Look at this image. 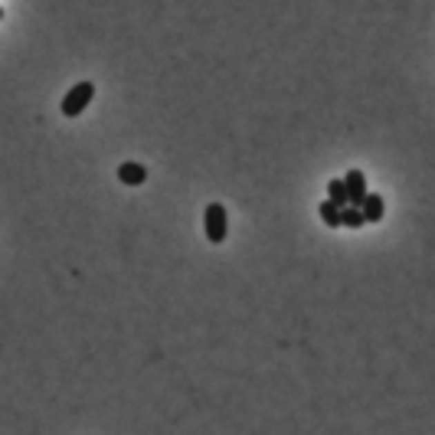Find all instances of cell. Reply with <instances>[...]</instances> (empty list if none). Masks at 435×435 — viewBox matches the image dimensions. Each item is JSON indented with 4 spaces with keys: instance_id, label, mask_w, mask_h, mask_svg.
Returning <instances> with one entry per match:
<instances>
[{
    "instance_id": "cell-7",
    "label": "cell",
    "mask_w": 435,
    "mask_h": 435,
    "mask_svg": "<svg viewBox=\"0 0 435 435\" xmlns=\"http://www.w3.org/2000/svg\"><path fill=\"white\" fill-rule=\"evenodd\" d=\"M363 223H367V220H363V213L357 210V206H340V226H347V229H360Z\"/></svg>"
},
{
    "instance_id": "cell-5",
    "label": "cell",
    "mask_w": 435,
    "mask_h": 435,
    "mask_svg": "<svg viewBox=\"0 0 435 435\" xmlns=\"http://www.w3.org/2000/svg\"><path fill=\"white\" fill-rule=\"evenodd\" d=\"M383 197L380 193H367V200H363V206H360V213H363V220L367 223H380L383 220Z\"/></svg>"
},
{
    "instance_id": "cell-2",
    "label": "cell",
    "mask_w": 435,
    "mask_h": 435,
    "mask_svg": "<svg viewBox=\"0 0 435 435\" xmlns=\"http://www.w3.org/2000/svg\"><path fill=\"white\" fill-rule=\"evenodd\" d=\"M226 229H229V223H226V206L223 203H210L203 210V233H206V239L220 246L226 239Z\"/></svg>"
},
{
    "instance_id": "cell-8",
    "label": "cell",
    "mask_w": 435,
    "mask_h": 435,
    "mask_svg": "<svg viewBox=\"0 0 435 435\" xmlns=\"http://www.w3.org/2000/svg\"><path fill=\"white\" fill-rule=\"evenodd\" d=\"M327 200H331V203H337V206H350L344 180H327Z\"/></svg>"
},
{
    "instance_id": "cell-6",
    "label": "cell",
    "mask_w": 435,
    "mask_h": 435,
    "mask_svg": "<svg viewBox=\"0 0 435 435\" xmlns=\"http://www.w3.org/2000/svg\"><path fill=\"white\" fill-rule=\"evenodd\" d=\"M318 213H321V220L331 226V229H340V206H337V203L324 200L321 206H318Z\"/></svg>"
},
{
    "instance_id": "cell-3",
    "label": "cell",
    "mask_w": 435,
    "mask_h": 435,
    "mask_svg": "<svg viewBox=\"0 0 435 435\" xmlns=\"http://www.w3.org/2000/svg\"><path fill=\"white\" fill-rule=\"evenodd\" d=\"M344 186H347V203L360 210L363 200H367V193H370V190H367V177H363V171H357V167H354V171L344 177Z\"/></svg>"
},
{
    "instance_id": "cell-1",
    "label": "cell",
    "mask_w": 435,
    "mask_h": 435,
    "mask_svg": "<svg viewBox=\"0 0 435 435\" xmlns=\"http://www.w3.org/2000/svg\"><path fill=\"white\" fill-rule=\"evenodd\" d=\"M92 99H95V86H92V82H75V86L66 92V99H62V115H66V118H79V115L88 108Z\"/></svg>"
},
{
    "instance_id": "cell-9",
    "label": "cell",
    "mask_w": 435,
    "mask_h": 435,
    "mask_svg": "<svg viewBox=\"0 0 435 435\" xmlns=\"http://www.w3.org/2000/svg\"><path fill=\"white\" fill-rule=\"evenodd\" d=\"M0 20H3V7H0Z\"/></svg>"
},
{
    "instance_id": "cell-4",
    "label": "cell",
    "mask_w": 435,
    "mask_h": 435,
    "mask_svg": "<svg viewBox=\"0 0 435 435\" xmlns=\"http://www.w3.org/2000/svg\"><path fill=\"white\" fill-rule=\"evenodd\" d=\"M118 180H122L124 186H141L148 180V167L137 164V161H124L122 167H118Z\"/></svg>"
}]
</instances>
